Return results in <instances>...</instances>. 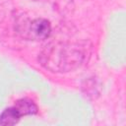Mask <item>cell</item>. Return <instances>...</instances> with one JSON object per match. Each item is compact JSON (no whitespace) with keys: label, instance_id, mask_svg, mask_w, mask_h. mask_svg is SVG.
Masks as SVG:
<instances>
[{"label":"cell","instance_id":"cell-1","mask_svg":"<svg viewBox=\"0 0 126 126\" xmlns=\"http://www.w3.org/2000/svg\"><path fill=\"white\" fill-rule=\"evenodd\" d=\"M88 55L87 44L82 41L57 40L47 44L38 55L39 64L53 73H66L78 69Z\"/></svg>","mask_w":126,"mask_h":126},{"label":"cell","instance_id":"cell-2","mask_svg":"<svg viewBox=\"0 0 126 126\" xmlns=\"http://www.w3.org/2000/svg\"><path fill=\"white\" fill-rule=\"evenodd\" d=\"M16 32L28 40H44L51 33V25L49 21L43 18L31 20L29 17L21 15L15 20Z\"/></svg>","mask_w":126,"mask_h":126},{"label":"cell","instance_id":"cell-3","mask_svg":"<svg viewBox=\"0 0 126 126\" xmlns=\"http://www.w3.org/2000/svg\"><path fill=\"white\" fill-rule=\"evenodd\" d=\"M14 107L19 111V113L21 114V116L33 115V114L37 113V111H38L37 105L32 99H30V98H21V99H18L15 102Z\"/></svg>","mask_w":126,"mask_h":126},{"label":"cell","instance_id":"cell-4","mask_svg":"<svg viewBox=\"0 0 126 126\" xmlns=\"http://www.w3.org/2000/svg\"><path fill=\"white\" fill-rule=\"evenodd\" d=\"M21 117H22L21 114L14 106L5 108L0 114V125L3 126L15 125L19 122Z\"/></svg>","mask_w":126,"mask_h":126},{"label":"cell","instance_id":"cell-5","mask_svg":"<svg viewBox=\"0 0 126 126\" xmlns=\"http://www.w3.org/2000/svg\"><path fill=\"white\" fill-rule=\"evenodd\" d=\"M37 1H46L52 5V7L61 14H66L71 12L73 8V0H37Z\"/></svg>","mask_w":126,"mask_h":126},{"label":"cell","instance_id":"cell-6","mask_svg":"<svg viewBox=\"0 0 126 126\" xmlns=\"http://www.w3.org/2000/svg\"><path fill=\"white\" fill-rule=\"evenodd\" d=\"M95 85V82L94 80H90L87 82V86H83V89H86L85 94H87V96H93L94 97V94L98 95V92L96 91V88L94 86Z\"/></svg>","mask_w":126,"mask_h":126}]
</instances>
